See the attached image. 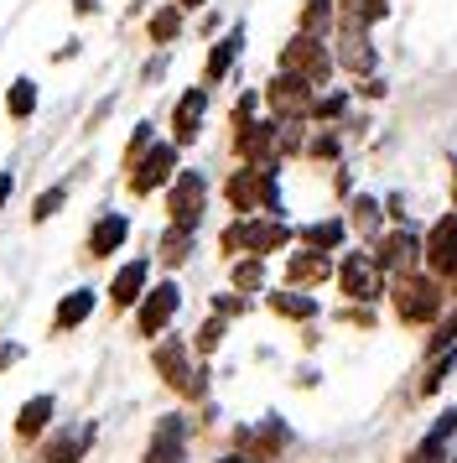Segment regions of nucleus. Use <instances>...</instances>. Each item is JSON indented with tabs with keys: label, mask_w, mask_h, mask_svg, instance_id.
<instances>
[{
	"label": "nucleus",
	"mask_w": 457,
	"mask_h": 463,
	"mask_svg": "<svg viewBox=\"0 0 457 463\" xmlns=\"http://www.w3.org/2000/svg\"><path fill=\"white\" fill-rule=\"evenodd\" d=\"M224 198L234 203L239 213H255L266 209L270 219H281V193H275V167H239L228 177Z\"/></svg>",
	"instance_id": "obj_1"
},
{
	"label": "nucleus",
	"mask_w": 457,
	"mask_h": 463,
	"mask_svg": "<svg viewBox=\"0 0 457 463\" xmlns=\"http://www.w3.org/2000/svg\"><path fill=\"white\" fill-rule=\"evenodd\" d=\"M156 375L177 391V396H187V401H198L208 391V370H187V344L182 338H166V344H156Z\"/></svg>",
	"instance_id": "obj_2"
},
{
	"label": "nucleus",
	"mask_w": 457,
	"mask_h": 463,
	"mask_svg": "<svg viewBox=\"0 0 457 463\" xmlns=\"http://www.w3.org/2000/svg\"><path fill=\"white\" fill-rule=\"evenodd\" d=\"M395 313H400V323H432L442 313V287H436L432 276L406 271L395 281Z\"/></svg>",
	"instance_id": "obj_3"
},
{
	"label": "nucleus",
	"mask_w": 457,
	"mask_h": 463,
	"mask_svg": "<svg viewBox=\"0 0 457 463\" xmlns=\"http://www.w3.org/2000/svg\"><path fill=\"white\" fill-rule=\"evenodd\" d=\"M291 240V230L281 224V219H245V224H228L224 230V245L228 255H239V250H249V255H270V250H281Z\"/></svg>",
	"instance_id": "obj_4"
},
{
	"label": "nucleus",
	"mask_w": 457,
	"mask_h": 463,
	"mask_svg": "<svg viewBox=\"0 0 457 463\" xmlns=\"http://www.w3.org/2000/svg\"><path fill=\"white\" fill-rule=\"evenodd\" d=\"M203 198H208L203 172H177V177H172V193H166L172 224H177V230H192V224L203 219Z\"/></svg>",
	"instance_id": "obj_5"
},
{
	"label": "nucleus",
	"mask_w": 457,
	"mask_h": 463,
	"mask_svg": "<svg viewBox=\"0 0 457 463\" xmlns=\"http://www.w3.org/2000/svg\"><path fill=\"white\" fill-rule=\"evenodd\" d=\"M177 307H182V287L177 281H162V287H151V292H141V313H135V328H141V338H156L177 317Z\"/></svg>",
	"instance_id": "obj_6"
},
{
	"label": "nucleus",
	"mask_w": 457,
	"mask_h": 463,
	"mask_svg": "<svg viewBox=\"0 0 457 463\" xmlns=\"http://www.w3.org/2000/svg\"><path fill=\"white\" fill-rule=\"evenodd\" d=\"M328 52H322V43L317 37H296V43H286V52H281V73H296V79H307V84H322L328 79Z\"/></svg>",
	"instance_id": "obj_7"
},
{
	"label": "nucleus",
	"mask_w": 457,
	"mask_h": 463,
	"mask_svg": "<svg viewBox=\"0 0 457 463\" xmlns=\"http://www.w3.org/2000/svg\"><path fill=\"white\" fill-rule=\"evenodd\" d=\"M177 177V146H151L130 167V188L135 193H151V188H162V183H172Z\"/></svg>",
	"instance_id": "obj_8"
},
{
	"label": "nucleus",
	"mask_w": 457,
	"mask_h": 463,
	"mask_svg": "<svg viewBox=\"0 0 457 463\" xmlns=\"http://www.w3.org/2000/svg\"><path fill=\"white\" fill-rule=\"evenodd\" d=\"M421 255L432 260V271H436V276H457V213L436 219V230L426 234Z\"/></svg>",
	"instance_id": "obj_9"
},
{
	"label": "nucleus",
	"mask_w": 457,
	"mask_h": 463,
	"mask_svg": "<svg viewBox=\"0 0 457 463\" xmlns=\"http://www.w3.org/2000/svg\"><path fill=\"white\" fill-rule=\"evenodd\" d=\"M266 99H270V109H275L281 120H296V115H307L312 109V84L307 79H296V73H281V79L266 89Z\"/></svg>",
	"instance_id": "obj_10"
},
{
	"label": "nucleus",
	"mask_w": 457,
	"mask_h": 463,
	"mask_svg": "<svg viewBox=\"0 0 457 463\" xmlns=\"http://www.w3.org/2000/svg\"><path fill=\"white\" fill-rule=\"evenodd\" d=\"M338 281H343V297H353V302H374L379 297V271H374L369 255H343Z\"/></svg>",
	"instance_id": "obj_11"
},
{
	"label": "nucleus",
	"mask_w": 457,
	"mask_h": 463,
	"mask_svg": "<svg viewBox=\"0 0 457 463\" xmlns=\"http://www.w3.org/2000/svg\"><path fill=\"white\" fill-rule=\"evenodd\" d=\"M415 260H421V240H415L411 230H395L379 240V250H374V266H385V271H411Z\"/></svg>",
	"instance_id": "obj_12"
},
{
	"label": "nucleus",
	"mask_w": 457,
	"mask_h": 463,
	"mask_svg": "<svg viewBox=\"0 0 457 463\" xmlns=\"http://www.w3.org/2000/svg\"><path fill=\"white\" fill-rule=\"evenodd\" d=\"M89 448H94V421H79L73 432H58V438L42 442V463H79Z\"/></svg>",
	"instance_id": "obj_13"
},
{
	"label": "nucleus",
	"mask_w": 457,
	"mask_h": 463,
	"mask_svg": "<svg viewBox=\"0 0 457 463\" xmlns=\"http://www.w3.org/2000/svg\"><path fill=\"white\" fill-rule=\"evenodd\" d=\"M203 109H208V94H203V89H187L182 99H177V109H172V136H177L182 146L198 136V126H203Z\"/></svg>",
	"instance_id": "obj_14"
},
{
	"label": "nucleus",
	"mask_w": 457,
	"mask_h": 463,
	"mask_svg": "<svg viewBox=\"0 0 457 463\" xmlns=\"http://www.w3.org/2000/svg\"><path fill=\"white\" fill-rule=\"evenodd\" d=\"M125 234H130V219H125V213H104L99 224L89 230V255H94V260L115 255L125 245Z\"/></svg>",
	"instance_id": "obj_15"
},
{
	"label": "nucleus",
	"mask_w": 457,
	"mask_h": 463,
	"mask_svg": "<svg viewBox=\"0 0 457 463\" xmlns=\"http://www.w3.org/2000/svg\"><path fill=\"white\" fill-rule=\"evenodd\" d=\"M182 417H162L156 421V438H151V453L145 463H182Z\"/></svg>",
	"instance_id": "obj_16"
},
{
	"label": "nucleus",
	"mask_w": 457,
	"mask_h": 463,
	"mask_svg": "<svg viewBox=\"0 0 457 463\" xmlns=\"http://www.w3.org/2000/svg\"><path fill=\"white\" fill-rule=\"evenodd\" d=\"M332 266H328V250H296L286 260V281L291 287H312V281H322Z\"/></svg>",
	"instance_id": "obj_17"
},
{
	"label": "nucleus",
	"mask_w": 457,
	"mask_h": 463,
	"mask_svg": "<svg viewBox=\"0 0 457 463\" xmlns=\"http://www.w3.org/2000/svg\"><path fill=\"white\" fill-rule=\"evenodd\" d=\"M145 276H151V266H145V260H130V266H120V276L109 281V302H115V307H130V302L145 292Z\"/></svg>",
	"instance_id": "obj_18"
},
{
	"label": "nucleus",
	"mask_w": 457,
	"mask_h": 463,
	"mask_svg": "<svg viewBox=\"0 0 457 463\" xmlns=\"http://www.w3.org/2000/svg\"><path fill=\"white\" fill-rule=\"evenodd\" d=\"M58 417V401L52 396H32L26 401V406H21V417H16V438H42V427H47V421Z\"/></svg>",
	"instance_id": "obj_19"
},
{
	"label": "nucleus",
	"mask_w": 457,
	"mask_h": 463,
	"mask_svg": "<svg viewBox=\"0 0 457 463\" xmlns=\"http://www.w3.org/2000/svg\"><path fill=\"white\" fill-rule=\"evenodd\" d=\"M89 313H94V287H79V292H68V297L58 302V313H52V328H58V334H68V328H79Z\"/></svg>",
	"instance_id": "obj_20"
},
{
	"label": "nucleus",
	"mask_w": 457,
	"mask_h": 463,
	"mask_svg": "<svg viewBox=\"0 0 457 463\" xmlns=\"http://www.w3.org/2000/svg\"><path fill=\"white\" fill-rule=\"evenodd\" d=\"M239 442H255V458H275V453L291 442V432H286V421L281 417H270L260 432H239Z\"/></svg>",
	"instance_id": "obj_21"
},
{
	"label": "nucleus",
	"mask_w": 457,
	"mask_h": 463,
	"mask_svg": "<svg viewBox=\"0 0 457 463\" xmlns=\"http://www.w3.org/2000/svg\"><path fill=\"white\" fill-rule=\"evenodd\" d=\"M307 250H338L343 245V219H322V224H307L302 230Z\"/></svg>",
	"instance_id": "obj_22"
},
{
	"label": "nucleus",
	"mask_w": 457,
	"mask_h": 463,
	"mask_svg": "<svg viewBox=\"0 0 457 463\" xmlns=\"http://www.w3.org/2000/svg\"><path fill=\"white\" fill-rule=\"evenodd\" d=\"M239 47H245V32H228L224 43H219L213 52H208V79H224V73H228V63L239 58Z\"/></svg>",
	"instance_id": "obj_23"
},
{
	"label": "nucleus",
	"mask_w": 457,
	"mask_h": 463,
	"mask_svg": "<svg viewBox=\"0 0 457 463\" xmlns=\"http://www.w3.org/2000/svg\"><path fill=\"white\" fill-rule=\"evenodd\" d=\"M270 313H281V317H312V313H317V302H312L307 292H270Z\"/></svg>",
	"instance_id": "obj_24"
},
{
	"label": "nucleus",
	"mask_w": 457,
	"mask_h": 463,
	"mask_svg": "<svg viewBox=\"0 0 457 463\" xmlns=\"http://www.w3.org/2000/svg\"><path fill=\"white\" fill-rule=\"evenodd\" d=\"M5 109H11L16 120H32V109H37V84H32V79H16L11 94H5Z\"/></svg>",
	"instance_id": "obj_25"
},
{
	"label": "nucleus",
	"mask_w": 457,
	"mask_h": 463,
	"mask_svg": "<svg viewBox=\"0 0 457 463\" xmlns=\"http://www.w3.org/2000/svg\"><path fill=\"white\" fill-rule=\"evenodd\" d=\"M343 68H353V73H369V68H374V47L364 43L359 32L343 37Z\"/></svg>",
	"instance_id": "obj_26"
},
{
	"label": "nucleus",
	"mask_w": 457,
	"mask_h": 463,
	"mask_svg": "<svg viewBox=\"0 0 457 463\" xmlns=\"http://www.w3.org/2000/svg\"><path fill=\"white\" fill-rule=\"evenodd\" d=\"M177 32H182V5H162L151 16V43H172Z\"/></svg>",
	"instance_id": "obj_27"
},
{
	"label": "nucleus",
	"mask_w": 457,
	"mask_h": 463,
	"mask_svg": "<svg viewBox=\"0 0 457 463\" xmlns=\"http://www.w3.org/2000/svg\"><path fill=\"white\" fill-rule=\"evenodd\" d=\"M187 250H192V230H177V224H172V230L162 234V260L166 266H182Z\"/></svg>",
	"instance_id": "obj_28"
},
{
	"label": "nucleus",
	"mask_w": 457,
	"mask_h": 463,
	"mask_svg": "<svg viewBox=\"0 0 457 463\" xmlns=\"http://www.w3.org/2000/svg\"><path fill=\"white\" fill-rule=\"evenodd\" d=\"M328 22H332V0H307V5H302V37L328 32Z\"/></svg>",
	"instance_id": "obj_29"
},
{
	"label": "nucleus",
	"mask_w": 457,
	"mask_h": 463,
	"mask_svg": "<svg viewBox=\"0 0 457 463\" xmlns=\"http://www.w3.org/2000/svg\"><path fill=\"white\" fill-rule=\"evenodd\" d=\"M260 281H266V266H260V255H249V260H239V266H234V287H239V292H255Z\"/></svg>",
	"instance_id": "obj_30"
},
{
	"label": "nucleus",
	"mask_w": 457,
	"mask_h": 463,
	"mask_svg": "<svg viewBox=\"0 0 457 463\" xmlns=\"http://www.w3.org/2000/svg\"><path fill=\"white\" fill-rule=\"evenodd\" d=\"M62 198H68V188H47L37 198V209H32V219H37V224H47V219H52V213L62 209Z\"/></svg>",
	"instance_id": "obj_31"
},
{
	"label": "nucleus",
	"mask_w": 457,
	"mask_h": 463,
	"mask_svg": "<svg viewBox=\"0 0 457 463\" xmlns=\"http://www.w3.org/2000/svg\"><path fill=\"white\" fill-rule=\"evenodd\" d=\"M353 224H359V230H379V203H374V198H353Z\"/></svg>",
	"instance_id": "obj_32"
},
{
	"label": "nucleus",
	"mask_w": 457,
	"mask_h": 463,
	"mask_svg": "<svg viewBox=\"0 0 457 463\" xmlns=\"http://www.w3.org/2000/svg\"><path fill=\"white\" fill-rule=\"evenodd\" d=\"M452 364H457V354H452V349H447V354H442V359H436V364H432V370H426V380H421V391L432 396L436 385H442V380L452 375Z\"/></svg>",
	"instance_id": "obj_33"
},
{
	"label": "nucleus",
	"mask_w": 457,
	"mask_h": 463,
	"mask_svg": "<svg viewBox=\"0 0 457 463\" xmlns=\"http://www.w3.org/2000/svg\"><path fill=\"white\" fill-rule=\"evenodd\" d=\"M145 151H151V126H135V136H130V146H125V167H135Z\"/></svg>",
	"instance_id": "obj_34"
},
{
	"label": "nucleus",
	"mask_w": 457,
	"mask_h": 463,
	"mask_svg": "<svg viewBox=\"0 0 457 463\" xmlns=\"http://www.w3.org/2000/svg\"><path fill=\"white\" fill-rule=\"evenodd\" d=\"M219 338H224V317L213 313L203 328H198V349H203V354H208V349H219Z\"/></svg>",
	"instance_id": "obj_35"
},
{
	"label": "nucleus",
	"mask_w": 457,
	"mask_h": 463,
	"mask_svg": "<svg viewBox=\"0 0 457 463\" xmlns=\"http://www.w3.org/2000/svg\"><path fill=\"white\" fill-rule=\"evenodd\" d=\"M406 463H447V453H442V438H426L421 448H415Z\"/></svg>",
	"instance_id": "obj_36"
},
{
	"label": "nucleus",
	"mask_w": 457,
	"mask_h": 463,
	"mask_svg": "<svg viewBox=\"0 0 457 463\" xmlns=\"http://www.w3.org/2000/svg\"><path fill=\"white\" fill-rule=\"evenodd\" d=\"M343 105H349L343 94H328V99H312L307 115H317V120H332V115H343Z\"/></svg>",
	"instance_id": "obj_37"
},
{
	"label": "nucleus",
	"mask_w": 457,
	"mask_h": 463,
	"mask_svg": "<svg viewBox=\"0 0 457 463\" xmlns=\"http://www.w3.org/2000/svg\"><path fill=\"white\" fill-rule=\"evenodd\" d=\"M452 432H457V406H452V411H442V421H436V427L426 432V438H442V442H447Z\"/></svg>",
	"instance_id": "obj_38"
},
{
	"label": "nucleus",
	"mask_w": 457,
	"mask_h": 463,
	"mask_svg": "<svg viewBox=\"0 0 457 463\" xmlns=\"http://www.w3.org/2000/svg\"><path fill=\"white\" fill-rule=\"evenodd\" d=\"M312 156H338V141H332V136H317V141H312Z\"/></svg>",
	"instance_id": "obj_39"
},
{
	"label": "nucleus",
	"mask_w": 457,
	"mask_h": 463,
	"mask_svg": "<svg viewBox=\"0 0 457 463\" xmlns=\"http://www.w3.org/2000/svg\"><path fill=\"white\" fill-rule=\"evenodd\" d=\"M21 359V344H0V370H11Z\"/></svg>",
	"instance_id": "obj_40"
},
{
	"label": "nucleus",
	"mask_w": 457,
	"mask_h": 463,
	"mask_svg": "<svg viewBox=\"0 0 457 463\" xmlns=\"http://www.w3.org/2000/svg\"><path fill=\"white\" fill-rule=\"evenodd\" d=\"M239 307H245L239 297H213V313H239Z\"/></svg>",
	"instance_id": "obj_41"
},
{
	"label": "nucleus",
	"mask_w": 457,
	"mask_h": 463,
	"mask_svg": "<svg viewBox=\"0 0 457 463\" xmlns=\"http://www.w3.org/2000/svg\"><path fill=\"white\" fill-rule=\"evenodd\" d=\"M452 338H457V313L442 323V334H436V349H442V344H452Z\"/></svg>",
	"instance_id": "obj_42"
},
{
	"label": "nucleus",
	"mask_w": 457,
	"mask_h": 463,
	"mask_svg": "<svg viewBox=\"0 0 457 463\" xmlns=\"http://www.w3.org/2000/svg\"><path fill=\"white\" fill-rule=\"evenodd\" d=\"M11 188H16V177H11V172H0V209H5V198H11Z\"/></svg>",
	"instance_id": "obj_43"
},
{
	"label": "nucleus",
	"mask_w": 457,
	"mask_h": 463,
	"mask_svg": "<svg viewBox=\"0 0 457 463\" xmlns=\"http://www.w3.org/2000/svg\"><path fill=\"white\" fill-rule=\"evenodd\" d=\"M73 11H79V16H89V11H99V0H73Z\"/></svg>",
	"instance_id": "obj_44"
},
{
	"label": "nucleus",
	"mask_w": 457,
	"mask_h": 463,
	"mask_svg": "<svg viewBox=\"0 0 457 463\" xmlns=\"http://www.w3.org/2000/svg\"><path fill=\"white\" fill-rule=\"evenodd\" d=\"M219 463H249L245 453H228V458H219Z\"/></svg>",
	"instance_id": "obj_45"
},
{
	"label": "nucleus",
	"mask_w": 457,
	"mask_h": 463,
	"mask_svg": "<svg viewBox=\"0 0 457 463\" xmlns=\"http://www.w3.org/2000/svg\"><path fill=\"white\" fill-rule=\"evenodd\" d=\"M177 5H203V0H177Z\"/></svg>",
	"instance_id": "obj_46"
}]
</instances>
